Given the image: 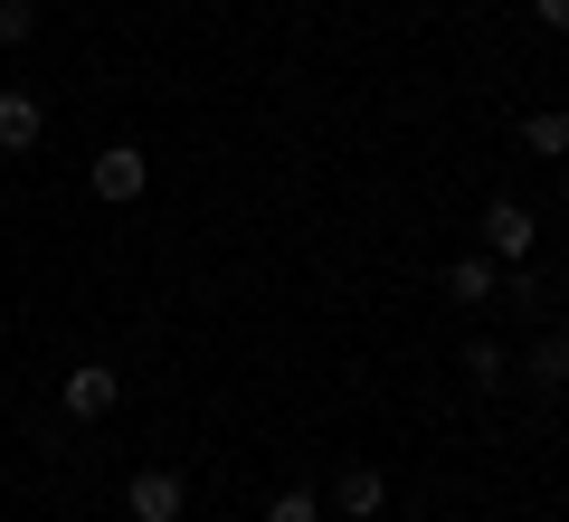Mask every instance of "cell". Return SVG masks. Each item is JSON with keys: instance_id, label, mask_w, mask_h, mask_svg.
I'll return each instance as SVG.
<instances>
[{"instance_id": "obj_2", "label": "cell", "mask_w": 569, "mask_h": 522, "mask_svg": "<svg viewBox=\"0 0 569 522\" xmlns=\"http://www.w3.org/2000/svg\"><path fill=\"white\" fill-rule=\"evenodd\" d=\"M142 190H152V161H142V142H104V152H96V200H104V209H133Z\"/></svg>"}, {"instance_id": "obj_12", "label": "cell", "mask_w": 569, "mask_h": 522, "mask_svg": "<svg viewBox=\"0 0 569 522\" xmlns=\"http://www.w3.org/2000/svg\"><path fill=\"white\" fill-rule=\"evenodd\" d=\"M466 381L475 390H503V352H493V342H466Z\"/></svg>"}, {"instance_id": "obj_10", "label": "cell", "mask_w": 569, "mask_h": 522, "mask_svg": "<svg viewBox=\"0 0 569 522\" xmlns=\"http://www.w3.org/2000/svg\"><path fill=\"white\" fill-rule=\"evenodd\" d=\"M39 39V0H0V48H29Z\"/></svg>"}, {"instance_id": "obj_14", "label": "cell", "mask_w": 569, "mask_h": 522, "mask_svg": "<svg viewBox=\"0 0 569 522\" xmlns=\"http://www.w3.org/2000/svg\"><path fill=\"white\" fill-rule=\"evenodd\" d=\"M560 200H569V171H560Z\"/></svg>"}, {"instance_id": "obj_11", "label": "cell", "mask_w": 569, "mask_h": 522, "mask_svg": "<svg viewBox=\"0 0 569 522\" xmlns=\"http://www.w3.org/2000/svg\"><path fill=\"white\" fill-rule=\"evenodd\" d=\"M266 522H323V503H313V494H305V484H284V494H276V503H266Z\"/></svg>"}, {"instance_id": "obj_6", "label": "cell", "mask_w": 569, "mask_h": 522, "mask_svg": "<svg viewBox=\"0 0 569 522\" xmlns=\"http://www.w3.org/2000/svg\"><path fill=\"white\" fill-rule=\"evenodd\" d=\"M332 503H342L351 522H370V513H380V503H389V484H380V465H361V456H351L342 475H332Z\"/></svg>"}, {"instance_id": "obj_4", "label": "cell", "mask_w": 569, "mask_h": 522, "mask_svg": "<svg viewBox=\"0 0 569 522\" xmlns=\"http://www.w3.org/2000/svg\"><path fill=\"white\" fill-rule=\"evenodd\" d=\"M114 400H123V381H114L104 362H77V371L58 381V408H67V418H104Z\"/></svg>"}, {"instance_id": "obj_9", "label": "cell", "mask_w": 569, "mask_h": 522, "mask_svg": "<svg viewBox=\"0 0 569 522\" xmlns=\"http://www.w3.org/2000/svg\"><path fill=\"white\" fill-rule=\"evenodd\" d=\"M522 152H569V115H522Z\"/></svg>"}, {"instance_id": "obj_1", "label": "cell", "mask_w": 569, "mask_h": 522, "mask_svg": "<svg viewBox=\"0 0 569 522\" xmlns=\"http://www.w3.org/2000/svg\"><path fill=\"white\" fill-rule=\"evenodd\" d=\"M190 513V475L181 465H133L123 484V522H181Z\"/></svg>"}, {"instance_id": "obj_7", "label": "cell", "mask_w": 569, "mask_h": 522, "mask_svg": "<svg viewBox=\"0 0 569 522\" xmlns=\"http://www.w3.org/2000/svg\"><path fill=\"white\" fill-rule=\"evenodd\" d=\"M447 295H456V304H493V295H503V276H493V257H485V247L447 266Z\"/></svg>"}, {"instance_id": "obj_3", "label": "cell", "mask_w": 569, "mask_h": 522, "mask_svg": "<svg viewBox=\"0 0 569 522\" xmlns=\"http://www.w3.org/2000/svg\"><path fill=\"white\" fill-rule=\"evenodd\" d=\"M531 238H541V219H531L522 200H493V209H485V257H493V266H522Z\"/></svg>"}, {"instance_id": "obj_8", "label": "cell", "mask_w": 569, "mask_h": 522, "mask_svg": "<svg viewBox=\"0 0 569 522\" xmlns=\"http://www.w3.org/2000/svg\"><path fill=\"white\" fill-rule=\"evenodd\" d=\"M522 371H531L541 390H569V342H560V333H550V342H531V362H522Z\"/></svg>"}, {"instance_id": "obj_13", "label": "cell", "mask_w": 569, "mask_h": 522, "mask_svg": "<svg viewBox=\"0 0 569 522\" xmlns=\"http://www.w3.org/2000/svg\"><path fill=\"white\" fill-rule=\"evenodd\" d=\"M531 20H541V29H569V0H531Z\"/></svg>"}, {"instance_id": "obj_5", "label": "cell", "mask_w": 569, "mask_h": 522, "mask_svg": "<svg viewBox=\"0 0 569 522\" xmlns=\"http://www.w3.org/2000/svg\"><path fill=\"white\" fill-rule=\"evenodd\" d=\"M48 142V105L29 86H0V152H39Z\"/></svg>"}]
</instances>
